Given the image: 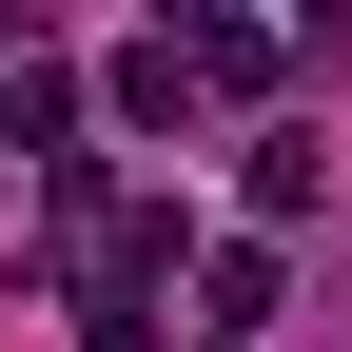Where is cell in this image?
Segmentation results:
<instances>
[{
  "instance_id": "3",
  "label": "cell",
  "mask_w": 352,
  "mask_h": 352,
  "mask_svg": "<svg viewBox=\"0 0 352 352\" xmlns=\"http://www.w3.org/2000/svg\"><path fill=\"white\" fill-rule=\"evenodd\" d=\"M98 98H118V138H176V118H196V59H176V39H118Z\"/></svg>"
},
{
  "instance_id": "1",
  "label": "cell",
  "mask_w": 352,
  "mask_h": 352,
  "mask_svg": "<svg viewBox=\"0 0 352 352\" xmlns=\"http://www.w3.org/2000/svg\"><path fill=\"white\" fill-rule=\"evenodd\" d=\"M196 333H215V352L274 333V254H254V235H215V254H196Z\"/></svg>"
},
{
  "instance_id": "2",
  "label": "cell",
  "mask_w": 352,
  "mask_h": 352,
  "mask_svg": "<svg viewBox=\"0 0 352 352\" xmlns=\"http://www.w3.org/2000/svg\"><path fill=\"white\" fill-rule=\"evenodd\" d=\"M176 59H196V98H274V78H294V39H274V20H196Z\"/></svg>"
},
{
  "instance_id": "4",
  "label": "cell",
  "mask_w": 352,
  "mask_h": 352,
  "mask_svg": "<svg viewBox=\"0 0 352 352\" xmlns=\"http://www.w3.org/2000/svg\"><path fill=\"white\" fill-rule=\"evenodd\" d=\"M0 138L59 176V157H78V78H59V59H20V78H0Z\"/></svg>"
}]
</instances>
